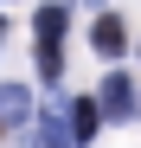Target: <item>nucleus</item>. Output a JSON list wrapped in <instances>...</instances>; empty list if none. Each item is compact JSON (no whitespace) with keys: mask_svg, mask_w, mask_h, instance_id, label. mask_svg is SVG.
I'll use <instances>...</instances> for the list:
<instances>
[{"mask_svg":"<svg viewBox=\"0 0 141 148\" xmlns=\"http://www.w3.org/2000/svg\"><path fill=\"white\" fill-rule=\"evenodd\" d=\"M122 45H128V32H122V19H96V52H103V58H115Z\"/></svg>","mask_w":141,"mask_h":148,"instance_id":"obj_1","label":"nucleus"},{"mask_svg":"<svg viewBox=\"0 0 141 148\" xmlns=\"http://www.w3.org/2000/svg\"><path fill=\"white\" fill-rule=\"evenodd\" d=\"M103 90H109V110H115V116H122V110H128V103H135V97H128V77H109V84H103Z\"/></svg>","mask_w":141,"mask_h":148,"instance_id":"obj_2","label":"nucleus"}]
</instances>
